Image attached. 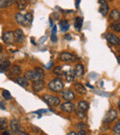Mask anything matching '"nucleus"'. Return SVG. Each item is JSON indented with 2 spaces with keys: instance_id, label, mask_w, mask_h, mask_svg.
Returning a JSON list of instances; mask_svg holds the SVG:
<instances>
[{
  "instance_id": "39448f33",
  "label": "nucleus",
  "mask_w": 120,
  "mask_h": 135,
  "mask_svg": "<svg viewBox=\"0 0 120 135\" xmlns=\"http://www.w3.org/2000/svg\"><path fill=\"white\" fill-rule=\"evenodd\" d=\"M59 58L61 61H64V62H72V61H75L76 59V56L74 55L70 54L68 52H62L60 54Z\"/></svg>"
},
{
  "instance_id": "2eb2a0df",
  "label": "nucleus",
  "mask_w": 120,
  "mask_h": 135,
  "mask_svg": "<svg viewBox=\"0 0 120 135\" xmlns=\"http://www.w3.org/2000/svg\"><path fill=\"white\" fill-rule=\"evenodd\" d=\"M74 87H75V90H76V92H77L78 94H85L87 93L86 88H85V87L83 86V85L81 84V83H76L75 85H74Z\"/></svg>"
},
{
  "instance_id": "6e6552de",
  "label": "nucleus",
  "mask_w": 120,
  "mask_h": 135,
  "mask_svg": "<svg viewBox=\"0 0 120 135\" xmlns=\"http://www.w3.org/2000/svg\"><path fill=\"white\" fill-rule=\"evenodd\" d=\"M10 129L14 133H21V126L18 119H12L10 121Z\"/></svg>"
},
{
  "instance_id": "393cba45",
  "label": "nucleus",
  "mask_w": 120,
  "mask_h": 135,
  "mask_svg": "<svg viewBox=\"0 0 120 135\" xmlns=\"http://www.w3.org/2000/svg\"><path fill=\"white\" fill-rule=\"evenodd\" d=\"M74 26L75 28L77 29V31H81V27H82V19L79 17H77L75 19V23H74Z\"/></svg>"
},
{
  "instance_id": "bb28decb",
  "label": "nucleus",
  "mask_w": 120,
  "mask_h": 135,
  "mask_svg": "<svg viewBox=\"0 0 120 135\" xmlns=\"http://www.w3.org/2000/svg\"><path fill=\"white\" fill-rule=\"evenodd\" d=\"M32 22V15L31 13H27L24 15V25H31V23Z\"/></svg>"
},
{
  "instance_id": "9b49d317",
  "label": "nucleus",
  "mask_w": 120,
  "mask_h": 135,
  "mask_svg": "<svg viewBox=\"0 0 120 135\" xmlns=\"http://www.w3.org/2000/svg\"><path fill=\"white\" fill-rule=\"evenodd\" d=\"M14 36H15V41L19 44H22L25 41V35L21 29H18L14 32Z\"/></svg>"
},
{
  "instance_id": "f8f14e48",
  "label": "nucleus",
  "mask_w": 120,
  "mask_h": 135,
  "mask_svg": "<svg viewBox=\"0 0 120 135\" xmlns=\"http://www.w3.org/2000/svg\"><path fill=\"white\" fill-rule=\"evenodd\" d=\"M44 86H45V83H44V81H43V80L36 81H34L33 84H32V90L36 93L41 92V91L44 88Z\"/></svg>"
},
{
  "instance_id": "f3484780",
  "label": "nucleus",
  "mask_w": 120,
  "mask_h": 135,
  "mask_svg": "<svg viewBox=\"0 0 120 135\" xmlns=\"http://www.w3.org/2000/svg\"><path fill=\"white\" fill-rule=\"evenodd\" d=\"M10 61L9 60H4L0 63V72H6L10 67Z\"/></svg>"
},
{
  "instance_id": "2f4dec72",
  "label": "nucleus",
  "mask_w": 120,
  "mask_h": 135,
  "mask_svg": "<svg viewBox=\"0 0 120 135\" xmlns=\"http://www.w3.org/2000/svg\"><path fill=\"white\" fill-rule=\"evenodd\" d=\"M114 132L116 133V134H120V119L118 120L117 122L116 123V125L114 126Z\"/></svg>"
},
{
  "instance_id": "f257e3e1",
  "label": "nucleus",
  "mask_w": 120,
  "mask_h": 135,
  "mask_svg": "<svg viewBox=\"0 0 120 135\" xmlns=\"http://www.w3.org/2000/svg\"><path fill=\"white\" fill-rule=\"evenodd\" d=\"M25 77L29 80V81H41V80H43L44 78V71H43V69L41 68H36L35 70H28L25 73Z\"/></svg>"
},
{
  "instance_id": "473e14b6",
  "label": "nucleus",
  "mask_w": 120,
  "mask_h": 135,
  "mask_svg": "<svg viewBox=\"0 0 120 135\" xmlns=\"http://www.w3.org/2000/svg\"><path fill=\"white\" fill-rule=\"evenodd\" d=\"M2 95H3V97H4L6 100H10L12 98L11 94H10V93L8 92V90H4V91H3Z\"/></svg>"
},
{
  "instance_id": "8fccbe9b",
  "label": "nucleus",
  "mask_w": 120,
  "mask_h": 135,
  "mask_svg": "<svg viewBox=\"0 0 120 135\" xmlns=\"http://www.w3.org/2000/svg\"><path fill=\"white\" fill-rule=\"evenodd\" d=\"M9 135H15V134H13V133L11 132V131H10V133H9Z\"/></svg>"
},
{
  "instance_id": "de8ad7c7",
  "label": "nucleus",
  "mask_w": 120,
  "mask_h": 135,
  "mask_svg": "<svg viewBox=\"0 0 120 135\" xmlns=\"http://www.w3.org/2000/svg\"><path fill=\"white\" fill-rule=\"evenodd\" d=\"M21 135H29V134H27V133H22V132H21Z\"/></svg>"
},
{
  "instance_id": "412c9836",
  "label": "nucleus",
  "mask_w": 120,
  "mask_h": 135,
  "mask_svg": "<svg viewBox=\"0 0 120 135\" xmlns=\"http://www.w3.org/2000/svg\"><path fill=\"white\" fill-rule=\"evenodd\" d=\"M21 72V69L19 66H14V67L11 68L9 72V76H18L19 75Z\"/></svg>"
},
{
  "instance_id": "79ce46f5",
  "label": "nucleus",
  "mask_w": 120,
  "mask_h": 135,
  "mask_svg": "<svg viewBox=\"0 0 120 135\" xmlns=\"http://www.w3.org/2000/svg\"><path fill=\"white\" fill-rule=\"evenodd\" d=\"M29 1H30L31 3H35L36 1H37V0H29Z\"/></svg>"
},
{
  "instance_id": "09e8293b",
  "label": "nucleus",
  "mask_w": 120,
  "mask_h": 135,
  "mask_svg": "<svg viewBox=\"0 0 120 135\" xmlns=\"http://www.w3.org/2000/svg\"><path fill=\"white\" fill-rule=\"evenodd\" d=\"M118 52L120 53V45H119V47H118Z\"/></svg>"
},
{
  "instance_id": "a19ab883",
  "label": "nucleus",
  "mask_w": 120,
  "mask_h": 135,
  "mask_svg": "<svg viewBox=\"0 0 120 135\" xmlns=\"http://www.w3.org/2000/svg\"><path fill=\"white\" fill-rule=\"evenodd\" d=\"M68 135H77V133H76L75 131H71V132H69Z\"/></svg>"
},
{
  "instance_id": "c9c22d12",
  "label": "nucleus",
  "mask_w": 120,
  "mask_h": 135,
  "mask_svg": "<svg viewBox=\"0 0 120 135\" xmlns=\"http://www.w3.org/2000/svg\"><path fill=\"white\" fill-rule=\"evenodd\" d=\"M85 127H86V125H85L84 123H82V122H79V124H78V128H79V129H85Z\"/></svg>"
},
{
  "instance_id": "3c124183",
  "label": "nucleus",
  "mask_w": 120,
  "mask_h": 135,
  "mask_svg": "<svg viewBox=\"0 0 120 135\" xmlns=\"http://www.w3.org/2000/svg\"><path fill=\"white\" fill-rule=\"evenodd\" d=\"M1 49H2V45H0V51H1Z\"/></svg>"
},
{
  "instance_id": "7c9ffc66",
  "label": "nucleus",
  "mask_w": 120,
  "mask_h": 135,
  "mask_svg": "<svg viewBox=\"0 0 120 135\" xmlns=\"http://www.w3.org/2000/svg\"><path fill=\"white\" fill-rule=\"evenodd\" d=\"M56 30H57L56 26L53 27L52 33H51V40H52V42H56V32H57Z\"/></svg>"
},
{
  "instance_id": "20e7f679",
  "label": "nucleus",
  "mask_w": 120,
  "mask_h": 135,
  "mask_svg": "<svg viewBox=\"0 0 120 135\" xmlns=\"http://www.w3.org/2000/svg\"><path fill=\"white\" fill-rule=\"evenodd\" d=\"M117 118V112L114 109H111L105 114L104 118H103V124H109L111 122L114 121L116 118Z\"/></svg>"
},
{
  "instance_id": "dca6fc26",
  "label": "nucleus",
  "mask_w": 120,
  "mask_h": 135,
  "mask_svg": "<svg viewBox=\"0 0 120 135\" xmlns=\"http://www.w3.org/2000/svg\"><path fill=\"white\" fill-rule=\"evenodd\" d=\"M75 75L77 77H82L84 75V67L81 64H78L75 68Z\"/></svg>"
},
{
  "instance_id": "ddd939ff",
  "label": "nucleus",
  "mask_w": 120,
  "mask_h": 135,
  "mask_svg": "<svg viewBox=\"0 0 120 135\" xmlns=\"http://www.w3.org/2000/svg\"><path fill=\"white\" fill-rule=\"evenodd\" d=\"M62 96L65 100H67L68 102L72 101V100L75 98V94H74L73 92H71L70 90H65L64 92L62 93Z\"/></svg>"
},
{
  "instance_id": "f03ea898",
  "label": "nucleus",
  "mask_w": 120,
  "mask_h": 135,
  "mask_svg": "<svg viewBox=\"0 0 120 135\" xmlns=\"http://www.w3.org/2000/svg\"><path fill=\"white\" fill-rule=\"evenodd\" d=\"M49 90H51L52 92L58 93L60 91H62L64 88V84H63L62 81L60 79H54L53 81H51L48 84Z\"/></svg>"
},
{
  "instance_id": "4c0bfd02",
  "label": "nucleus",
  "mask_w": 120,
  "mask_h": 135,
  "mask_svg": "<svg viewBox=\"0 0 120 135\" xmlns=\"http://www.w3.org/2000/svg\"><path fill=\"white\" fill-rule=\"evenodd\" d=\"M77 135H87V134H86V132L83 131V129H81V131H79V132L78 133Z\"/></svg>"
},
{
  "instance_id": "7ed1b4c3",
  "label": "nucleus",
  "mask_w": 120,
  "mask_h": 135,
  "mask_svg": "<svg viewBox=\"0 0 120 135\" xmlns=\"http://www.w3.org/2000/svg\"><path fill=\"white\" fill-rule=\"evenodd\" d=\"M43 100L46 104H48L51 107H56L58 105L60 104V99L57 96H54V95H43Z\"/></svg>"
},
{
  "instance_id": "a18cd8bd",
  "label": "nucleus",
  "mask_w": 120,
  "mask_h": 135,
  "mask_svg": "<svg viewBox=\"0 0 120 135\" xmlns=\"http://www.w3.org/2000/svg\"><path fill=\"white\" fill-rule=\"evenodd\" d=\"M79 1H81V0H77V8H79Z\"/></svg>"
},
{
  "instance_id": "ea45409f",
  "label": "nucleus",
  "mask_w": 120,
  "mask_h": 135,
  "mask_svg": "<svg viewBox=\"0 0 120 135\" xmlns=\"http://www.w3.org/2000/svg\"><path fill=\"white\" fill-rule=\"evenodd\" d=\"M52 65H53V63H52V62H50V63H49L48 65H47L45 68H46L47 70H50V67H51V66H52Z\"/></svg>"
},
{
  "instance_id": "c03bdc74",
  "label": "nucleus",
  "mask_w": 120,
  "mask_h": 135,
  "mask_svg": "<svg viewBox=\"0 0 120 135\" xmlns=\"http://www.w3.org/2000/svg\"><path fill=\"white\" fill-rule=\"evenodd\" d=\"M87 86H89V87H90V88H93V87H92V85H91V84H90V83H87Z\"/></svg>"
},
{
  "instance_id": "5701e85b",
  "label": "nucleus",
  "mask_w": 120,
  "mask_h": 135,
  "mask_svg": "<svg viewBox=\"0 0 120 135\" xmlns=\"http://www.w3.org/2000/svg\"><path fill=\"white\" fill-rule=\"evenodd\" d=\"M8 122L5 118H0V131H6L8 129Z\"/></svg>"
},
{
  "instance_id": "c85d7f7f",
  "label": "nucleus",
  "mask_w": 120,
  "mask_h": 135,
  "mask_svg": "<svg viewBox=\"0 0 120 135\" xmlns=\"http://www.w3.org/2000/svg\"><path fill=\"white\" fill-rule=\"evenodd\" d=\"M111 28L116 32H120V21H114L112 25H111Z\"/></svg>"
},
{
  "instance_id": "a878e982",
  "label": "nucleus",
  "mask_w": 120,
  "mask_h": 135,
  "mask_svg": "<svg viewBox=\"0 0 120 135\" xmlns=\"http://www.w3.org/2000/svg\"><path fill=\"white\" fill-rule=\"evenodd\" d=\"M14 1L16 2L18 8H19V9H24V8H26V6H27L26 0H14Z\"/></svg>"
},
{
  "instance_id": "423d86ee",
  "label": "nucleus",
  "mask_w": 120,
  "mask_h": 135,
  "mask_svg": "<svg viewBox=\"0 0 120 135\" xmlns=\"http://www.w3.org/2000/svg\"><path fill=\"white\" fill-rule=\"evenodd\" d=\"M99 4H100L99 12L103 16V17H105L109 12L108 4H107V2L105 1V0H99Z\"/></svg>"
},
{
  "instance_id": "4468645a",
  "label": "nucleus",
  "mask_w": 120,
  "mask_h": 135,
  "mask_svg": "<svg viewBox=\"0 0 120 135\" xmlns=\"http://www.w3.org/2000/svg\"><path fill=\"white\" fill-rule=\"evenodd\" d=\"M60 108L62 109L63 111H65V112L70 113V112H72V110H73L74 107H73V104L70 103V102L67 101L66 103H64V104H62V105H61Z\"/></svg>"
},
{
  "instance_id": "864d4df0",
  "label": "nucleus",
  "mask_w": 120,
  "mask_h": 135,
  "mask_svg": "<svg viewBox=\"0 0 120 135\" xmlns=\"http://www.w3.org/2000/svg\"><path fill=\"white\" fill-rule=\"evenodd\" d=\"M103 135H105V134H103Z\"/></svg>"
},
{
  "instance_id": "58836bf2",
  "label": "nucleus",
  "mask_w": 120,
  "mask_h": 135,
  "mask_svg": "<svg viewBox=\"0 0 120 135\" xmlns=\"http://www.w3.org/2000/svg\"><path fill=\"white\" fill-rule=\"evenodd\" d=\"M0 108L5 109V105H4V103H3V102H0Z\"/></svg>"
},
{
  "instance_id": "72a5a7b5",
  "label": "nucleus",
  "mask_w": 120,
  "mask_h": 135,
  "mask_svg": "<svg viewBox=\"0 0 120 135\" xmlns=\"http://www.w3.org/2000/svg\"><path fill=\"white\" fill-rule=\"evenodd\" d=\"M47 109H40V110H37V111H35V114H38L39 115V117H41V115L42 114H44V113H46L47 112Z\"/></svg>"
},
{
  "instance_id": "603ef678",
  "label": "nucleus",
  "mask_w": 120,
  "mask_h": 135,
  "mask_svg": "<svg viewBox=\"0 0 120 135\" xmlns=\"http://www.w3.org/2000/svg\"><path fill=\"white\" fill-rule=\"evenodd\" d=\"M41 135H45V134H41Z\"/></svg>"
},
{
  "instance_id": "c756f323",
  "label": "nucleus",
  "mask_w": 120,
  "mask_h": 135,
  "mask_svg": "<svg viewBox=\"0 0 120 135\" xmlns=\"http://www.w3.org/2000/svg\"><path fill=\"white\" fill-rule=\"evenodd\" d=\"M63 72H64V70H63V68L60 67V66H57V67H56L54 69V73L56 74V75H57V76L63 74Z\"/></svg>"
},
{
  "instance_id": "f704fd0d",
  "label": "nucleus",
  "mask_w": 120,
  "mask_h": 135,
  "mask_svg": "<svg viewBox=\"0 0 120 135\" xmlns=\"http://www.w3.org/2000/svg\"><path fill=\"white\" fill-rule=\"evenodd\" d=\"M76 113H77V115H78V116H79L81 118H84V117H85L84 112H83V111L79 110V109H78V110H77V112H76Z\"/></svg>"
},
{
  "instance_id": "4be33fe9",
  "label": "nucleus",
  "mask_w": 120,
  "mask_h": 135,
  "mask_svg": "<svg viewBox=\"0 0 120 135\" xmlns=\"http://www.w3.org/2000/svg\"><path fill=\"white\" fill-rule=\"evenodd\" d=\"M88 108H89V105L86 101H79V103H78V109H79V110L85 112V111L88 110Z\"/></svg>"
},
{
  "instance_id": "cd10ccee",
  "label": "nucleus",
  "mask_w": 120,
  "mask_h": 135,
  "mask_svg": "<svg viewBox=\"0 0 120 135\" xmlns=\"http://www.w3.org/2000/svg\"><path fill=\"white\" fill-rule=\"evenodd\" d=\"M15 19L18 23H19L21 25H24V15H22L21 13H17L15 15Z\"/></svg>"
},
{
  "instance_id": "37998d69",
  "label": "nucleus",
  "mask_w": 120,
  "mask_h": 135,
  "mask_svg": "<svg viewBox=\"0 0 120 135\" xmlns=\"http://www.w3.org/2000/svg\"><path fill=\"white\" fill-rule=\"evenodd\" d=\"M117 62L120 64V55H119V56H118V57H117Z\"/></svg>"
},
{
  "instance_id": "1a4fd4ad",
  "label": "nucleus",
  "mask_w": 120,
  "mask_h": 135,
  "mask_svg": "<svg viewBox=\"0 0 120 135\" xmlns=\"http://www.w3.org/2000/svg\"><path fill=\"white\" fill-rule=\"evenodd\" d=\"M67 68H68L67 70L63 72V73H65V77H66L67 81L71 83V81H73L74 79H75V71H74L70 67H67Z\"/></svg>"
},
{
  "instance_id": "9d476101",
  "label": "nucleus",
  "mask_w": 120,
  "mask_h": 135,
  "mask_svg": "<svg viewBox=\"0 0 120 135\" xmlns=\"http://www.w3.org/2000/svg\"><path fill=\"white\" fill-rule=\"evenodd\" d=\"M105 38H106V40L108 41V43L111 44V45H119V43H120L119 38L114 33H107L106 35H105Z\"/></svg>"
},
{
  "instance_id": "e433bc0d",
  "label": "nucleus",
  "mask_w": 120,
  "mask_h": 135,
  "mask_svg": "<svg viewBox=\"0 0 120 135\" xmlns=\"http://www.w3.org/2000/svg\"><path fill=\"white\" fill-rule=\"evenodd\" d=\"M65 39H66V40H68V41H71V40H72L71 34H66V35H65Z\"/></svg>"
},
{
  "instance_id": "aec40b11",
  "label": "nucleus",
  "mask_w": 120,
  "mask_h": 135,
  "mask_svg": "<svg viewBox=\"0 0 120 135\" xmlns=\"http://www.w3.org/2000/svg\"><path fill=\"white\" fill-rule=\"evenodd\" d=\"M17 83H19L21 86L22 87H28L29 84H30V81L27 79L26 77H19L17 79Z\"/></svg>"
},
{
  "instance_id": "b1692460",
  "label": "nucleus",
  "mask_w": 120,
  "mask_h": 135,
  "mask_svg": "<svg viewBox=\"0 0 120 135\" xmlns=\"http://www.w3.org/2000/svg\"><path fill=\"white\" fill-rule=\"evenodd\" d=\"M110 18L116 21H119L120 20V11H118L117 9H113L112 11H111Z\"/></svg>"
},
{
  "instance_id": "0eeeda50",
  "label": "nucleus",
  "mask_w": 120,
  "mask_h": 135,
  "mask_svg": "<svg viewBox=\"0 0 120 135\" xmlns=\"http://www.w3.org/2000/svg\"><path fill=\"white\" fill-rule=\"evenodd\" d=\"M3 41L6 44H9V45H12L15 42V36H14V32H7L3 34L2 36Z\"/></svg>"
},
{
  "instance_id": "49530a36",
  "label": "nucleus",
  "mask_w": 120,
  "mask_h": 135,
  "mask_svg": "<svg viewBox=\"0 0 120 135\" xmlns=\"http://www.w3.org/2000/svg\"><path fill=\"white\" fill-rule=\"evenodd\" d=\"M118 108H119V110H120V101L118 102Z\"/></svg>"
},
{
  "instance_id": "6ab92c4d",
  "label": "nucleus",
  "mask_w": 120,
  "mask_h": 135,
  "mask_svg": "<svg viewBox=\"0 0 120 135\" xmlns=\"http://www.w3.org/2000/svg\"><path fill=\"white\" fill-rule=\"evenodd\" d=\"M59 26H60V30L61 32H66L67 31H68L69 29V23L67 20H64V21H61L59 23Z\"/></svg>"
},
{
  "instance_id": "a211bd4d",
  "label": "nucleus",
  "mask_w": 120,
  "mask_h": 135,
  "mask_svg": "<svg viewBox=\"0 0 120 135\" xmlns=\"http://www.w3.org/2000/svg\"><path fill=\"white\" fill-rule=\"evenodd\" d=\"M14 0H0V8H6L14 4Z\"/></svg>"
}]
</instances>
